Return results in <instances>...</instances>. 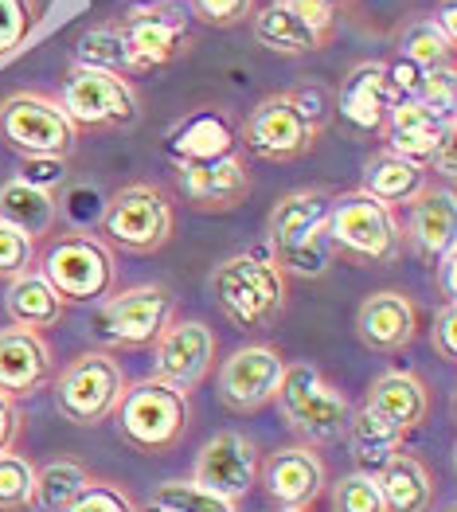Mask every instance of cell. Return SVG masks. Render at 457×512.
Masks as SVG:
<instances>
[{
	"label": "cell",
	"mask_w": 457,
	"mask_h": 512,
	"mask_svg": "<svg viewBox=\"0 0 457 512\" xmlns=\"http://www.w3.org/2000/svg\"><path fill=\"white\" fill-rule=\"evenodd\" d=\"M333 98L321 86H297L266 94L239 126L243 153L266 165H290L317 149L321 133L329 126Z\"/></svg>",
	"instance_id": "6da1fadb"
},
{
	"label": "cell",
	"mask_w": 457,
	"mask_h": 512,
	"mask_svg": "<svg viewBox=\"0 0 457 512\" xmlns=\"http://www.w3.org/2000/svg\"><path fill=\"white\" fill-rule=\"evenodd\" d=\"M336 192L329 188H297L286 192L266 219V255L278 262L286 278H321L333 266L329 215Z\"/></svg>",
	"instance_id": "7a4b0ae2"
},
{
	"label": "cell",
	"mask_w": 457,
	"mask_h": 512,
	"mask_svg": "<svg viewBox=\"0 0 457 512\" xmlns=\"http://www.w3.org/2000/svg\"><path fill=\"white\" fill-rule=\"evenodd\" d=\"M208 290L219 313L243 333L274 329L290 305V278L278 270V262L266 251H243V255L223 258L211 270Z\"/></svg>",
	"instance_id": "3957f363"
},
{
	"label": "cell",
	"mask_w": 457,
	"mask_h": 512,
	"mask_svg": "<svg viewBox=\"0 0 457 512\" xmlns=\"http://www.w3.org/2000/svg\"><path fill=\"white\" fill-rule=\"evenodd\" d=\"M36 266L63 305H102L118 290V255L90 231L51 235Z\"/></svg>",
	"instance_id": "277c9868"
},
{
	"label": "cell",
	"mask_w": 457,
	"mask_h": 512,
	"mask_svg": "<svg viewBox=\"0 0 457 512\" xmlns=\"http://www.w3.org/2000/svg\"><path fill=\"white\" fill-rule=\"evenodd\" d=\"M176 227V204L168 188L153 180L122 184L98 219V239L118 255H153L172 239Z\"/></svg>",
	"instance_id": "5b68a950"
},
{
	"label": "cell",
	"mask_w": 457,
	"mask_h": 512,
	"mask_svg": "<svg viewBox=\"0 0 457 512\" xmlns=\"http://www.w3.org/2000/svg\"><path fill=\"white\" fill-rule=\"evenodd\" d=\"M79 129L55 94L12 90L0 98V141L24 161H63L79 145Z\"/></svg>",
	"instance_id": "8992f818"
},
{
	"label": "cell",
	"mask_w": 457,
	"mask_h": 512,
	"mask_svg": "<svg viewBox=\"0 0 457 512\" xmlns=\"http://www.w3.org/2000/svg\"><path fill=\"white\" fill-rule=\"evenodd\" d=\"M286 427L305 442V446H329V442H340L344 430H348V395L336 384L325 380V372L309 360H297V364H286L282 372V384H278V395H274Z\"/></svg>",
	"instance_id": "52a82bcc"
},
{
	"label": "cell",
	"mask_w": 457,
	"mask_h": 512,
	"mask_svg": "<svg viewBox=\"0 0 457 512\" xmlns=\"http://www.w3.org/2000/svg\"><path fill=\"white\" fill-rule=\"evenodd\" d=\"M329 243H333V255H340L344 262H356V266H391L407 251L399 212L372 200L360 188L333 200Z\"/></svg>",
	"instance_id": "ba28073f"
},
{
	"label": "cell",
	"mask_w": 457,
	"mask_h": 512,
	"mask_svg": "<svg viewBox=\"0 0 457 512\" xmlns=\"http://www.w3.org/2000/svg\"><path fill=\"white\" fill-rule=\"evenodd\" d=\"M125 387V368L122 360L106 348H90L79 352L55 380H51V399L55 411L75 423V427H102L114 419L118 403H122Z\"/></svg>",
	"instance_id": "9c48e42d"
},
{
	"label": "cell",
	"mask_w": 457,
	"mask_h": 512,
	"mask_svg": "<svg viewBox=\"0 0 457 512\" xmlns=\"http://www.w3.org/2000/svg\"><path fill=\"white\" fill-rule=\"evenodd\" d=\"M114 427L141 454H168L184 442L192 427V403L184 391L161 384V380H141L125 387L122 403L114 411Z\"/></svg>",
	"instance_id": "30bf717a"
},
{
	"label": "cell",
	"mask_w": 457,
	"mask_h": 512,
	"mask_svg": "<svg viewBox=\"0 0 457 512\" xmlns=\"http://www.w3.org/2000/svg\"><path fill=\"white\" fill-rule=\"evenodd\" d=\"M55 98L79 133L129 129L141 118V94L133 79H125L118 71H102V67L71 63Z\"/></svg>",
	"instance_id": "8fae6325"
},
{
	"label": "cell",
	"mask_w": 457,
	"mask_h": 512,
	"mask_svg": "<svg viewBox=\"0 0 457 512\" xmlns=\"http://www.w3.org/2000/svg\"><path fill=\"white\" fill-rule=\"evenodd\" d=\"M176 321V298L165 286H129L114 290L94 313V337L106 344V352H137L153 348L157 337Z\"/></svg>",
	"instance_id": "7c38bea8"
},
{
	"label": "cell",
	"mask_w": 457,
	"mask_h": 512,
	"mask_svg": "<svg viewBox=\"0 0 457 512\" xmlns=\"http://www.w3.org/2000/svg\"><path fill=\"white\" fill-rule=\"evenodd\" d=\"M118 32H122L125 47H129V59H133V71L145 75V71H157L172 59L188 55L192 51V28H188V16L165 4V0H145L137 8H129L122 16H114Z\"/></svg>",
	"instance_id": "4fadbf2b"
},
{
	"label": "cell",
	"mask_w": 457,
	"mask_h": 512,
	"mask_svg": "<svg viewBox=\"0 0 457 512\" xmlns=\"http://www.w3.org/2000/svg\"><path fill=\"white\" fill-rule=\"evenodd\" d=\"M250 32L274 55H309L333 43L336 12H329L317 0H270L254 8Z\"/></svg>",
	"instance_id": "5bb4252c"
},
{
	"label": "cell",
	"mask_w": 457,
	"mask_h": 512,
	"mask_svg": "<svg viewBox=\"0 0 457 512\" xmlns=\"http://www.w3.org/2000/svg\"><path fill=\"white\" fill-rule=\"evenodd\" d=\"M219 337L208 321H172L153 344V380L192 395L215 372Z\"/></svg>",
	"instance_id": "9a60e30c"
},
{
	"label": "cell",
	"mask_w": 457,
	"mask_h": 512,
	"mask_svg": "<svg viewBox=\"0 0 457 512\" xmlns=\"http://www.w3.org/2000/svg\"><path fill=\"white\" fill-rule=\"evenodd\" d=\"M286 356L270 344H243L219 364V399L235 415H254L274 403Z\"/></svg>",
	"instance_id": "2e32d148"
},
{
	"label": "cell",
	"mask_w": 457,
	"mask_h": 512,
	"mask_svg": "<svg viewBox=\"0 0 457 512\" xmlns=\"http://www.w3.org/2000/svg\"><path fill=\"white\" fill-rule=\"evenodd\" d=\"M176 192L196 212H235L250 196V165L247 153H227L211 161H180L172 165Z\"/></svg>",
	"instance_id": "e0dca14e"
},
{
	"label": "cell",
	"mask_w": 457,
	"mask_h": 512,
	"mask_svg": "<svg viewBox=\"0 0 457 512\" xmlns=\"http://www.w3.org/2000/svg\"><path fill=\"white\" fill-rule=\"evenodd\" d=\"M258 446L250 442L247 434L239 430H219L215 438L204 442V450L196 454V466H192V485L208 489L215 497L239 505L254 489L258 481Z\"/></svg>",
	"instance_id": "ac0fdd59"
},
{
	"label": "cell",
	"mask_w": 457,
	"mask_h": 512,
	"mask_svg": "<svg viewBox=\"0 0 457 512\" xmlns=\"http://www.w3.org/2000/svg\"><path fill=\"white\" fill-rule=\"evenodd\" d=\"M258 481L278 509H313L329 489V466L317 446H282L258 462Z\"/></svg>",
	"instance_id": "d6986e66"
},
{
	"label": "cell",
	"mask_w": 457,
	"mask_h": 512,
	"mask_svg": "<svg viewBox=\"0 0 457 512\" xmlns=\"http://www.w3.org/2000/svg\"><path fill=\"white\" fill-rule=\"evenodd\" d=\"M395 102H399V94L387 79V63L383 59H364L340 79L333 114L348 133L372 137V133H383V122H387Z\"/></svg>",
	"instance_id": "ffe728a7"
},
{
	"label": "cell",
	"mask_w": 457,
	"mask_h": 512,
	"mask_svg": "<svg viewBox=\"0 0 457 512\" xmlns=\"http://www.w3.org/2000/svg\"><path fill=\"white\" fill-rule=\"evenodd\" d=\"M450 133H454V110H442V106L422 102V98H403V102L391 106V114L383 122V137H387L383 149L430 169L438 145Z\"/></svg>",
	"instance_id": "44dd1931"
},
{
	"label": "cell",
	"mask_w": 457,
	"mask_h": 512,
	"mask_svg": "<svg viewBox=\"0 0 457 512\" xmlns=\"http://www.w3.org/2000/svg\"><path fill=\"white\" fill-rule=\"evenodd\" d=\"M51 380H55V356L47 337L24 325L0 329V395L20 403L51 387Z\"/></svg>",
	"instance_id": "7402d4cb"
},
{
	"label": "cell",
	"mask_w": 457,
	"mask_h": 512,
	"mask_svg": "<svg viewBox=\"0 0 457 512\" xmlns=\"http://www.w3.org/2000/svg\"><path fill=\"white\" fill-rule=\"evenodd\" d=\"M422 333V313L411 294L379 290L368 294L356 309V337L372 352H403Z\"/></svg>",
	"instance_id": "603a6c76"
},
{
	"label": "cell",
	"mask_w": 457,
	"mask_h": 512,
	"mask_svg": "<svg viewBox=\"0 0 457 512\" xmlns=\"http://www.w3.org/2000/svg\"><path fill=\"white\" fill-rule=\"evenodd\" d=\"M457 235V208L454 188H434L426 184L415 200L407 204V223H403V247H411L422 262H438L454 247Z\"/></svg>",
	"instance_id": "cb8c5ba5"
},
{
	"label": "cell",
	"mask_w": 457,
	"mask_h": 512,
	"mask_svg": "<svg viewBox=\"0 0 457 512\" xmlns=\"http://www.w3.org/2000/svg\"><path fill=\"white\" fill-rule=\"evenodd\" d=\"M364 403L403 434H411L430 419V387L418 372H407V368H391L375 376Z\"/></svg>",
	"instance_id": "d4e9b609"
},
{
	"label": "cell",
	"mask_w": 457,
	"mask_h": 512,
	"mask_svg": "<svg viewBox=\"0 0 457 512\" xmlns=\"http://www.w3.org/2000/svg\"><path fill=\"white\" fill-rule=\"evenodd\" d=\"M239 129L223 110H196L188 118H180L168 133V157L172 165L180 161H211V157H227L239 153Z\"/></svg>",
	"instance_id": "484cf974"
},
{
	"label": "cell",
	"mask_w": 457,
	"mask_h": 512,
	"mask_svg": "<svg viewBox=\"0 0 457 512\" xmlns=\"http://www.w3.org/2000/svg\"><path fill=\"white\" fill-rule=\"evenodd\" d=\"M0 219L24 231L36 247H43L59 227V200L51 188L28 184L24 176H12L0 184Z\"/></svg>",
	"instance_id": "4316f807"
},
{
	"label": "cell",
	"mask_w": 457,
	"mask_h": 512,
	"mask_svg": "<svg viewBox=\"0 0 457 512\" xmlns=\"http://www.w3.org/2000/svg\"><path fill=\"white\" fill-rule=\"evenodd\" d=\"M379 481V493H383V505L387 512H430L434 509V497H438V485H434V473L426 470V462L399 450L383 470L375 473Z\"/></svg>",
	"instance_id": "83f0119b"
},
{
	"label": "cell",
	"mask_w": 457,
	"mask_h": 512,
	"mask_svg": "<svg viewBox=\"0 0 457 512\" xmlns=\"http://www.w3.org/2000/svg\"><path fill=\"white\" fill-rule=\"evenodd\" d=\"M430 184V169H422L415 161L391 153V149H379L372 161L364 165V184L360 192H368L372 200L387 204V208H407L418 192Z\"/></svg>",
	"instance_id": "f1b7e54d"
},
{
	"label": "cell",
	"mask_w": 457,
	"mask_h": 512,
	"mask_svg": "<svg viewBox=\"0 0 457 512\" xmlns=\"http://www.w3.org/2000/svg\"><path fill=\"white\" fill-rule=\"evenodd\" d=\"M348 446H352V458L360 473H379L403 446H407V434L399 427H391L383 415H375L368 403H360L352 415H348V430H344Z\"/></svg>",
	"instance_id": "f546056e"
},
{
	"label": "cell",
	"mask_w": 457,
	"mask_h": 512,
	"mask_svg": "<svg viewBox=\"0 0 457 512\" xmlns=\"http://www.w3.org/2000/svg\"><path fill=\"white\" fill-rule=\"evenodd\" d=\"M4 309H8V321H12V325L36 329V333L55 329V325L63 321V313H67V305H63L59 294L47 286V278H43L36 266H32L28 274H20V278L8 282V290H4Z\"/></svg>",
	"instance_id": "4dcf8cb0"
},
{
	"label": "cell",
	"mask_w": 457,
	"mask_h": 512,
	"mask_svg": "<svg viewBox=\"0 0 457 512\" xmlns=\"http://www.w3.org/2000/svg\"><path fill=\"white\" fill-rule=\"evenodd\" d=\"M90 485V470L75 458H55L36 470V485H32V512H67L75 505V497Z\"/></svg>",
	"instance_id": "1f68e13d"
},
{
	"label": "cell",
	"mask_w": 457,
	"mask_h": 512,
	"mask_svg": "<svg viewBox=\"0 0 457 512\" xmlns=\"http://www.w3.org/2000/svg\"><path fill=\"white\" fill-rule=\"evenodd\" d=\"M454 47L457 43L430 20V16H415L407 20V28L399 32L395 43V59H407L418 71H434V67H454Z\"/></svg>",
	"instance_id": "d6a6232c"
},
{
	"label": "cell",
	"mask_w": 457,
	"mask_h": 512,
	"mask_svg": "<svg viewBox=\"0 0 457 512\" xmlns=\"http://www.w3.org/2000/svg\"><path fill=\"white\" fill-rule=\"evenodd\" d=\"M75 63H83V67H102V71H118L125 79L137 75V71H133V59H129V47H125L118 24H114V16L102 20V24H94L90 32L79 36V43H75Z\"/></svg>",
	"instance_id": "836d02e7"
},
{
	"label": "cell",
	"mask_w": 457,
	"mask_h": 512,
	"mask_svg": "<svg viewBox=\"0 0 457 512\" xmlns=\"http://www.w3.org/2000/svg\"><path fill=\"white\" fill-rule=\"evenodd\" d=\"M40 28V0H0V59L16 55Z\"/></svg>",
	"instance_id": "e575fe53"
},
{
	"label": "cell",
	"mask_w": 457,
	"mask_h": 512,
	"mask_svg": "<svg viewBox=\"0 0 457 512\" xmlns=\"http://www.w3.org/2000/svg\"><path fill=\"white\" fill-rule=\"evenodd\" d=\"M32 485H36V466L24 454H16V450L0 454V512L28 509Z\"/></svg>",
	"instance_id": "d590c367"
},
{
	"label": "cell",
	"mask_w": 457,
	"mask_h": 512,
	"mask_svg": "<svg viewBox=\"0 0 457 512\" xmlns=\"http://www.w3.org/2000/svg\"><path fill=\"white\" fill-rule=\"evenodd\" d=\"M153 501L172 512H239V505L215 497V493L192 485V481H168V485H161V489L153 493Z\"/></svg>",
	"instance_id": "8d00e7d4"
},
{
	"label": "cell",
	"mask_w": 457,
	"mask_h": 512,
	"mask_svg": "<svg viewBox=\"0 0 457 512\" xmlns=\"http://www.w3.org/2000/svg\"><path fill=\"white\" fill-rule=\"evenodd\" d=\"M333 512H387L372 473H348L333 485Z\"/></svg>",
	"instance_id": "74e56055"
},
{
	"label": "cell",
	"mask_w": 457,
	"mask_h": 512,
	"mask_svg": "<svg viewBox=\"0 0 457 512\" xmlns=\"http://www.w3.org/2000/svg\"><path fill=\"white\" fill-rule=\"evenodd\" d=\"M36 255H40V247L24 231H16L12 223L0 219V282H12L20 274H28L36 266Z\"/></svg>",
	"instance_id": "f35d334b"
},
{
	"label": "cell",
	"mask_w": 457,
	"mask_h": 512,
	"mask_svg": "<svg viewBox=\"0 0 457 512\" xmlns=\"http://www.w3.org/2000/svg\"><path fill=\"white\" fill-rule=\"evenodd\" d=\"M67 512H137V501L118 481H94L90 477V485L75 497V505Z\"/></svg>",
	"instance_id": "ab89813d"
},
{
	"label": "cell",
	"mask_w": 457,
	"mask_h": 512,
	"mask_svg": "<svg viewBox=\"0 0 457 512\" xmlns=\"http://www.w3.org/2000/svg\"><path fill=\"white\" fill-rule=\"evenodd\" d=\"M258 0H188V12L208 28H239L254 16Z\"/></svg>",
	"instance_id": "60d3db41"
},
{
	"label": "cell",
	"mask_w": 457,
	"mask_h": 512,
	"mask_svg": "<svg viewBox=\"0 0 457 512\" xmlns=\"http://www.w3.org/2000/svg\"><path fill=\"white\" fill-rule=\"evenodd\" d=\"M430 344H434L438 360H446V364H454L457 360V305L454 301H442V309L434 313Z\"/></svg>",
	"instance_id": "b9f144b4"
},
{
	"label": "cell",
	"mask_w": 457,
	"mask_h": 512,
	"mask_svg": "<svg viewBox=\"0 0 457 512\" xmlns=\"http://www.w3.org/2000/svg\"><path fill=\"white\" fill-rule=\"evenodd\" d=\"M454 67H434V71H422V86H418V98L422 102H434L442 110H454Z\"/></svg>",
	"instance_id": "7bdbcfd3"
},
{
	"label": "cell",
	"mask_w": 457,
	"mask_h": 512,
	"mask_svg": "<svg viewBox=\"0 0 457 512\" xmlns=\"http://www.w3.org/2000/svg\"><path fill=\"white\" fill-rule=\"evenodd\" d=\"M20 430H24L20 403H16V399H8V395H0V454L16 450V438H20Z\"/></svg>",
	"instance_id": "ee69618b"
},
{
	"label": "cell",
	"mask_w": 457,
	"mask_h": 512,
	"mask_svg": "<svg viewBox=\"0 0 457 512\" xmlns=\"http://www.w3.org/2000/svg\"><path fill=\"white\" fill-rule=\"evenodd\" d=\"M438 266V290H442V298L446 301H454L457 298V286H454V266H457V255H454V247L446 251V255L434 262Z\"/></svg>",
	"instance_id": "f6af8a7d"
},
{
	"label": "cell",
	"mask_w": 457,
	"mask_h": 512,
	"mask_svg": "<svg viewBox=\"0 0 457 512\" xmlns=\"http://www.w3.org/2000/svg\"><path fill=\"white\" fill-rule=\"evenodd\" d=\"M454 8H457V0H442V4H438V16H430V20H434V24H438V28L457 43V12Z\"/></svg>",
	"instance_id": "bcb514c9"
},
{
	"label": "cell",
	"mask_w": 457,
	"mask_h": 512,
	"mask_svg": "<svg viewBox=\"0 0 457 512\" xmlns=\"http://www.w3.org/2000/svg\"><path fill=\"white\" fill-rule=\"evenodd\" d=\"M317 4H325V8H329V12H336V16H340V12H344V8H348V4H352V0H317Z\"/></svg>",
	"instance_id": "7dc6e473"
},
{
	"label": "cell",
	"mask_w": 457,
	"mask_h": 512,
	"mask_svg": "<svg viewBox=\"0 0 457 512\" xmlns=\"http://www.w3.org/2000/svg\"><path fill=\"white\" fill-rule=\"evenodd\" d=\"M137 512H172L165 505H157V501H145V505H137Z\"/></svg>",
	"instance_id": "c3c4849f"
},
{
	"label": "cell",
	"mask_w": 457,
	"mask_h": 512,
	"mask_svg": "<svg viewBox=\"0 0 457 512\" xmlns=\"http://www.w3.org/2000/svg\"><path fill=\"white\" fill-rule=\"evenodd\" d=\"M278 512H313V509H278Z\"/></svg>",
	"instance_id": "681fc988"
},
{
	"label": "cell",
	"mask_w": 457,
	"mask_h": 512,
	"mask_svg": "<svg viewBox=\"0 0 457 512\" xmlns=\"http://www.w3.org/2000/svg\"><path fill=\"white\" fill-rule=\"evenodd\" d=\"M165 4H176V0H165Z\"/></svg>",
	"instance_id": "f907efd6"
},
{
	"label": "cell",
	"mask_w": 457,
	"mask_h": 512,
	"mask_svg": "<svg viewBox=\"0 0 457 512\" xmlns=\"http://www.w3.org/2000/svg\"><path fill=\"white\" fill-rule=\"evenodd\" d=\"M442 512H454V509H442Z\"/></svg>",
	"instance_id": "816d5d0a"
}]
</instances>
